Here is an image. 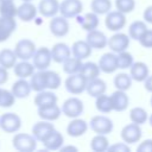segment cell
I'll return each mask as SVG.
<instances>
[{
    "instance_id": "6da1fadb",
    "label": "cell",
    "mask_w": 152,
    "mask_h": 152,
    "mask_svg": "<svg viewBox=\"0 0 152 152\" xmlns=\"http://www.w3.org/2000/svg\"><path fill=\"white\" fill-rule=\"evenodd\" d=\"M37 139L28 133H17L12 139V146L20 152H32L37 148Z\"/></svg>"
},
{
    "instance_id": "7a4b0ae2",
    "label": "cell",
    "mask_w": 152,
    "mask_h": 152,
    "mask_svg": "<svg viewBox=\"0 0 152 152\" xmlns=\"http://www.w3.org/2000/svg\"><path fill=\"white\" fill-rule=\"evenodd\" d=\"M90 129L96 134H110L114 128V124L110 118L106 115H95L89 121Z\"/></svg>"
},
{
    "instance_id": "3957f363",
    "label": "cell",
    "mask_w": 152,
    "mask_h": 152,
    "mask_svg": "<svg viewBox=\"0 0 152 152\" xmlns=\"http://www.w3.org/2000/svg\"><path fill=\"white\" fill-rule=\"evenodd\" d=\"M88 81L78 72V74H72L69 75L65 81H64V87L68 93L71 95H80L83 91H86Z\"/></svg>"
},
{
    "instance_id": "277c9868",
    "label": "cell",
    "mask_w": 152,
    "mask_h": 152,
    "mask_svg": "<svg viewBox=\"0 0 152 152\" xmlns=\"http://www.w3.org/2000/svg\"><path fill=\"white\" fill-rule=\"evenodd\" d=\"M61 108H62V113L65 116L74 119V118H80L83 114L84 104H83L82 100H80L78 97L71 96L63 102Z\"/></svg>"
},
{
    "instance_id": "5b68a950",
    "label": "cell",
    "mask_w": 152,
    "mask_h": 152,
    "mask_svg": "<svg viewBox=\"0 0 152 152\" xmlns=\"http://www.w3.org/2000/svg\"><path fill=\"white\" fill-rule=\"evenodd\" d=\"M36 50H37V48H36L34 42L28 38H23V39L18 40L14 46V52L20 61L32 59Z\"/></svg>"
},
{
    "instance_id": "8992f818",
    "label": "cell",
    "mask_w": 152,
    "mask_h": 152,
    "mask_svg": "<svg viewBox=\"0 0 152 152\" xmlns=\"http://www.w3.org/2000/svg\"><path fill=\"white\" fill-rule=\"evenodd\" d=\"M0 128L5 133H17L21 128V118L13 112L4 113L0 116Z\"/></svg>"
},
{
    "instance_id": "52a82bcc",
    "label": "cell",
    "mask_w": 152,
    "mask_h": 152,
    "mask_svg": "<svg viewBox=\"0 0 152 152\" xmlns=\"http://www.w3.org/2000/svg\"><path fill=\"white\" fill-rule=\"evenodd\" d=\"M126 14L120 11H109L104 17V25L109 31L118 32L126 26Z\"/></svg>"
},
{
    "instance_id": "ba28073f",
    "label": "cell",
    "mask_w": 152,
    "mask_h": 152,
    "mask_svg": "<svg viewBox=\"0 0 152 152\" xmlns=\"http://www.w3.org/2000/svg\"><path fill=\"white\" fill-rule=\"evenodd\" d=\"M131 43V37L128 36V33H124V32H115L112 37L108 38V48L110 49V51L119 53L122 51H126L129 46Z\"/></svg>"
},
{
    "instance_id": "9c48e42d",
    "label": "cell",
    "mask_w": 152,
    "mask_h": 152,
    "mask_svg": "<svg viewBox=\"0 0 152 152\" xmlns=\"http://www.w3.org/2000/svg\"><path fill=\"white\" fill-rule=\"evenodd\" d=\"M120 137H121L122 141L127 142L128 145L135 144V142L140 141V139L142 137V129H141L140 125L131 121V124H127L121 128Z\"/></svg>"
},
{
    "instance_id": "30bf717a",
    "label": "cell",
    "mask_w": 152,
    "mask_h": 152,
    "mask_svg": "<svg viewBox=\"0 0 152 152\" xmlns=\"http://www.w3.org/2000/svg\"><path fill=\"white\" fill-rule=\"evenodd\" d=\"M82 11L83 4L81 0H62V2H59V13L68 19L76 18Z\"/></svg>"
},
{
    "instance_id": "8fae6325",
    "label": "cell",
    "mask_w": 152,
    "mask_h": 152,
    "mask_svg": "<svg viewBox=\"0 0 152 152\" xmlns=\"http://www.w3.org/2000/svg\"><path fill=\"white\" fill-rule=\"evenodd\" d=\"M52 62L51 57V49L46 46H42L36 50L33 57H32V63L37 70H46Z\"/></svg>"
},
{
    "instance_id": "7c38bea8",
    "label": "cell",
    "mask_w": 152,
    "mask_h": 152,
    "mask_svg": "<svg viewBox=\"0 0 152 152\" xmlns=\"http://www.w3.org/2000/svg\"><path fill=\"white\" fill-rule=\"evenodd\" d=\"M49 28H50V32L55 37H65L70 30L68 18H65L63 15L52 17L50 23H49Z\"/></svg>"
},
{
    "instance_id": "4fadbf2b",
    "label": "cell",
    "mask_w": 152,
    "mask_h": 152,
    "mask_svg": "<svg viewBox=\"0 0 152 152\" xmlns=\"http://www.w3.org/2000/svg\"><path fill=\"white\" fill-rule=\"evenodd\" d=\"M86 40L93 49H96V50L104 49L108 45V37L104 34V32H102L97 28L88 31Z\"/></svg>"
},
{
    "instance_id": "5bb4252c",
    "label": "cell",
    "mask_w": 152,
    "mask_h": 152,
    "mask_svg": "<svg viewBox=\"0 0 152 152\" xmlns=\"http://www.w3.org/2000/svg\"><path fill=\"white\" fill-rule=\"evenodd\" d=\"M37 13H38V7H36L32 4V1H23V4L18 6L17 17L24 23H30L36 19Z\"/></svg>"
},
{
    "instance_id": "9a60e30c",
    "label": "cell",
    "mask_w": 152,
    "mask_h": 152,
    "mask_svg": "<svg viewBox=\"0 0 152 152\" xmlns=\"http://www.w3.org/2000/svg\"><path fill=\"white\" fill-rule=\"evenodd\" d=\"M37 114L42 120L56 121L59 119V116L63 113H62V108L57 103H52V104H48V106L37 107Z\"/></svg>"
},
{
    "instance_id": "2e32d148",
    "label": "cell",
    "mask_w": 152,
    "mask_h": 152,
    "mask_svg": "<svg viewBox=\"0 0 152 152\" xmlns=\"http://www.w3.org/2000/svg\"><path fill=\"white\" fill-rule=\"evenodd\" d=\"M99 66L101 72L104 74H113L118 70V62H116V53L110 51L103 53L99 59Z\"/></svg>"
},
{
    "instance_id": "e0dca14e",
    "label": "cell",
    "mask_w": 152,
    "mask_h": 152,
    "mask_svg": "<svg viewBox=\"0 0 152 152\" xmlns=\"http://www.w3.org/2000/svg\"><path fill=\"white\" fill-rule=\"evenodd\" d=\"M88 128H89V124L86 120H83L81 118H74L66 126V133L69 137L78 138V137H82L83 134H86Z\"/></svg>"
},
{
    "instance_id": "ac0fdd59",
    "label": "cell",
    "mask_w": 152,
    "mask_h": 152,
    "mask_svg": "<svg viewBox=\"0 0 152 152\" xmlns=\"http://www.w3.org/2000/svg\"><path fill=\"white\" fill-rule=\"evenodd\" d=\"M55 129V126L52 124V121H48V120H40L38 122H36L32 126V135L38 140V141H43L52 131Z\"/></svg>"
},
{
    "instance_id": "d6986e66",
    "label": "cell",
    "mask_w": 152,
    "mask_h": 152,
    "mask_svg": "<svg viewBox=\"0 0 152 152\" xmlns=\"http://www.w3.org/2000/svg\"><path fill=\"white\" fill-rule=\"evenodd\" d=\"M76 21L77 24L81 26V28H83L84 31H91L99 27L100 24V19H99V14H96L95 12H88L83 15H77L76 17Z\"/></svg>"
},
{
    "instance_id": "ffe728a7",
    "label": "cell",
    "mask_w": 152,
    "mask_h": 152,
    "mask_svg": "<svg viewBox=\"0 0 152 152\" xmlns=\"http://www.w3.org/2000/svg\"><path fill=\"white\" fill-rule=\"evenodd\" d=\"M71 56V48L66 43H56L51 48V57L55 63L62 64L64 61H66Z\"/></svg>"
},
{
    "instance_id": "44dd1931",
    "label": "cell",
    "mask_w": 152,
    "mask_h": 152,
    "mask_svg": "<svg viewBox=\"0 0 152 152\" xmlns=\"http://www.w3.org/2000/svg\"><path fill=\"white\" fill-rule=\"evenodd\" d=\"M42 144L44 145L45 150H49V151H57V150H61V147L64 145V137L63 134L57 131L56 128L42 141Z\"/></svg>"
},
{
    "instance_id": "7402d4cb",
    "label": "cell",
    "mask_w": 152,
    "mask_h": 152,
    "mask_svg": "<svg viewBox=\"0 0 152 152\" xmlns=\"http://www.w3.org/2000/svg\"><path fill=\"white\" fill-rule=\"evenodd\" d=\"M17 30L15 18H7L0 15V43L6 42Z\"/></svg>"
},
{
    "instance_id": "603a6c76",
    "label": "cell",
    "mask_w": 152,
    "mask_h": 152,
    "mask_svg": "<svg viewBox=\"0 0 152 152\" xmlns=\"http://www.w3.org/2000/svg\"><path fill=\"white\" fill-rule=\"evenodd\" d=\"M110 100H112L113 110H115V112H125L128 108L129 97H128V95L126 94L125 90L116 89L114 93H112Z\"/></svg>"
},
{
    "instance_id": "cb8c5ba5",
    "label": "cell",
    "mask_w": 152,
    "mask_h": 152,
    "mask_svg": "<svg viewBox=\"0 0 152 152\" xmlns=\"http://www.w3.org/2000/svg\"><path fill=\"white\" fill-rule=\"evenodd\" d=\"M38 12L45 18H52L59 13L58 0H40L38 4Z\"/></svg>"
},
{
    "instance_id": "d4e9b609",
    "label": "cell",
    "mask_w": 152,
    "mask_h": 152,
    "mask_svg": "<svg viewBox=\"0 0 152 152\" xmlns=\"http://www.w3.org/2000/svg\"><path fill=\"white\" fill-rule=\"evenodd\" d=\"M129 75L133 78V81L137 82H144L148 75H150V69L146 63L144 62H134L132 66L129 68Z\"/></svg>"
},
{
    "instance_id": "484cf974",
    "label": "cell",
    "mask_w": 152,
    "mask_h": 152,
    "mask_svg": "<svg viewBox=\"0 0 152 152\" xmlns=\"http://www.w3.org/2000/svg\"><path fill=\"white\" fill-rule=\"evenodd\" d=\"M91 52H93V48L88 44L87 40H76L71 45V55L82 61L90 57Z\"/></svg>"
},
{
    "instance_id": "4316f807",
    "label": "cell",
    "mask_w": 152,
    "mask_h": 152,
    "mask_svg": "<svg viewBox=\"0 0 152 152\" xmlns=\"http://www.w3.org/2000/svg\"><path fill=\"white\" fill-rule=\"evenodd\" d=\"M11 90L17 99H26L31 94L32 88H31L30 81H27L26 78H18L12 84Z\"/></svg>"
},
{
    "instance_id": "83f0119b",
    "label": "cell",
    "mask_w": 152,
    "mask_h": 152,
    "mask_svg": "<svg viewBox=\"0 0 152 152\" xmlns=\"http://www.w3.org/2000/svg\"><path fill=\"white\" fill-rule=\"evenodd\" d=\"M106 90H107V84L100 77H96V78H93V80L88 81L87 88H86V91L91 97H97V96L104 94Z\"/></svg>"
},
{
    "instance_id": "f1b7e54d",
    "label": "cell",
    "mask_w": 152,
    "mask_h": 152,
    "mask_svg": "<svg viewBox=\"0 0 152 152\" xmlns=\"http://www.w3.org/2000/svg\"><path fill=\"white\" fill-rule=\"evenodd\" d=\"M58 97L57 95L53 93V90L50 89H45L42 91H38L37 95L33 99V102L37 107H42V106H48V104H52V103H57Z\"/></svg>"
},
{
    "instance_id": "f546056e",
    "label": "cell",
    "mask_w": 152,
    "mask_h": 152,
    "mask_svg": "<svg viewBox=\"0 0 152 152\" xmlns=\"http://www.w3.org/2000/svg\"><path fill=\"white\" fill-rule=\"evenodd\" d=\"M36 68L33 65V63H30L28 61H20L18 63H15V65L13 66V71L14 75L18 78H28L33 75Z\"/></svg>"
},
{
    "instance_id": "4dcf8cb0",
    "label": "cell",
    "mask_w": 152,
    "mask_h": 152,
    "mask_svg": "<svg viewBox=\"0 0 152 152\" xmlns=\"http://www.w3.org/2000/svg\"><path fill=\"white\" fill-rule=\"evenodd\" d=\"M30 84H31L32 90L36 91V93L48 89V88H46V76H45V70H38V71H34L33 75L30 77Z\"/></svg>"
},
{
    "instance_id": "1f68e13d",
    "label": "cell",
    "mask_w": 152,
    "mask_h": 152,
    "mask_svg": "<svg viewBox=\"0 0 152 152\" xmlns=\"http://www.w3.org/2000/svg\"><path fill=\"white\" fill-rule=\"evenodd\" d=\"M147 30V23L145 20H134L128 26V36L133 40H138Z\"/></svg>"
},
{
    "instance_id": "d6a6232c",
    "label": "cell",
    "mask_w": 152,
    "mask_h": 152,
    "mask_svg": "<svg viewBox=\"0 0 152 152\" xmlns=\"http://www.w3.org/2000/svg\"><path fill=\"white\" fill-rule=\"evenodd\" d=\"M100 72H101V69L97 63L95 62H86L82 64V68L80 70V74L87 80V81H90L93 78H96L100 76Z\"/></svg>"
},
{
    "instance_id": "836d02e7",
    "label": "cell",
    "mask_w": 152,
    "mask_h": 152,
    "mask_svg": "<svg viewBox=\"0 0 152 152\" xmlns=\"http://www.w3.org/2000/svg\"><path fill=\"white\" fill-rule=\"evenodd\" d=\"M17 55L12 49H2L0 51V65L6 69H13L17 63Z\"/></svg>"
},
{
    "instance_id": "e575fe53",
    "label": "cell",
    "mask_w": 152,
    "mask_h": 152,
    "mask_svg": "<svg viewBox=\"0 0 152 152\" xmlns=\"http://www.w3.org/2000/svg\"><path fill=\"white\" fill-rule=\"evenodd\" d=\"M109 140L106 134H96L90 140V148L94 152H104L108 151Z\"/></svg>"
},
{
    "instance_id": "d590c367",
    "label": "cell",
    "mask_w": 152,
    "mask_h": 152,
    "mask_svg": "<svg viewBox=\"0 0 152 152\" xmlns=\"http://www.w3.org/2000/svg\"><path fill=\"white\" fill-rule=\"evenodd\" d=\"M62 64H63V71L66 75H72V74H78L80 72L83 62H82V59H80L75 56H70Z\"/></svg>"
},
{
    "instance_id": "8d00e7d4",
    "label": "cell",
    "mask_w": 152,
    "mask_h": 152,
    "mask_svg": "<svg viewBox=\"0 0 152 152\" xmlns=\"http://www.w3.org/2000/svg\"><path fill=\"white\" fill-rule=\"evenodd\" d=\"M129 120L138 125H144L148 121V115L145 108L142 107H133L129 109Z\"/></svg>"
},
{
    "instance_id": "74e56055",
    "label": "cell",
    "mask_w": 152,
    "mask_h": 152,
    "mask_svg": "<svg viewBox=\"0 0 152 152\" xmlns=\"http://www.w3.org/2000/svg\"><path fill=\"white\" fill-rule=\"evenodd\" d=\"M95 108L100 113H103V114L110 113L113 110L110 95H106V93H104V94L95 97Z\"/></svg>"
},
{
    "instance_id": "f35d334b",
    "label": "cell",
    "mask_w": 152,
    "mask_h": 152,
    "mask_svg": "<svg viewBox=\"0 0 152 152\" xmlns=\"http://www.w3.org/2000/svg\"><path fill=\"white\" fill-rule=\"evenodd\" d=\"M132 81L133 78L131 77L129 74H126V72H120L118 75H115L114 80H113V83L115 86L116 89L119 90H128L131 87H132Z\"/></svg>"
},
{
    "instance_id": "ab89813d",
    "label": "cell",
    "mask_w": 152,
    "mask_h": 152,
    "mask_svg": "<svg viewBox=\"0 0 152 152\" xmlns=\"http://www.w3.org/2000/svg\"><path fill=\"white\" fill-rule=\"evenodd\" d=\"M90 10L99 15H106L109 11H112V1L110 0H91Z\"/></svg>"
},
{
    "instance_id": "60d3db41",
    "label": "cell",
    "mask_w": 152,
    "mask_h": 152,
    "mask_svg": "<svg viewBox=\"0 0 152 152\" xmlns=\"http://www.w3.org/2000/svg\"><path fill=\"white\" fill-rule=\"evenodd\" d=\"M116 62H118V69L125 70L132 66V64L134 63V58H133V55L126 50L116 53Z\"/></svg>"
},
{
    "instance_id": "b9f144b4",
    "label": "cell",
    "mask_w": 152,
    "mask_h": 152,
    "mask_svg": "<svg viewBox=\"0 0 152 152\" xmlns=\"http://www.w3.org/2000/svg\"><path fill=\"white\" fill-rule=\"evenodd\" d=\"M45 76H46V88L50 90H56L59 88L62 84V78L57 71L53 70H45Z\"/></svg>"
},
{
    "instance_id": "7bdbcfd3",
    "label": "cell",
    "mask_w": 152,
    "mask_h": 152,
    "mask_svg": "<svg viewBox=\"0 0 152 152\" xmlns=\"http://www.w3.org/2000/svg\"><path fill=\"white\" fill-rule=\"evenodd\" d=\"M18 6H15L14 0L10 1H1L0 2V15L7 18H15L17 17Z\"/></svg>"
},
{
    "instance_id": "ee69618b",
    "label": "cell",
    "mask_w": 152,
    "mask_h": 152,
    "mask_svg": "<svg viewBox=\"0 0 152 152\" xmlns=\"http://www.w3.org/2000/svg\"><path fill=\"white\" fill-rule=\"evenodd\" d=\"M15 96L12 93V90L8 89H2L1 90V95H0V107L2 108H10L14 104L15 102Z\"/></svg>"
},
{
    "instance_id": "f6af8a7d",
    "label": "cell",
    "mask_w": 152,
    "mask_h": 152,
    "mask_svg": "<svg viewBox=\"0 0 152 152\" xmlns=\"http://www.w3.org/2000/svg\"><path fill=\"white\" fill-rule=\"evenodd\" d=\"M115 7L125 14L131 13L135 8V0H115Z\"/></svg>"
},
{
    "instance_id": "bcb514c9",
    "label": "cell",
    "mask_w": 152,
    "mask_h": 152,
    "mask_svg": "<svg viewBox=\"0 0 152 152\" xmlns=\"http://www.w3.org/2000/svg\"><path fill=\"white\" fill-rule=\"evenodd\" d=\"M139 43L145 49H152V28H147L139 39Z\"/></svg>"
},
{
    "instance_id": "7dc6e473",
    "label": "cell",
    "mask_w": 152,
    "mask_h": 152,
    "mask_svg": "<svg viewBox=\"0 0 152 152\" xmlns=\"http://www.w3.org/2000/svg\"><path fill=\"white\" fill-rule=\"evenodd\" d=\"M108 151H110V152H129L131 147L125 141H122V142H114L113 145H109Z\"/></svg>"
},
{
    "instance_id": "c3c4849f",
    "label": "cell",
    "mask_w": 152,
    "mask_h": 152,
    "mask_svg": "<svg viewBox=\"0 0 152 152\" xmlns=\"http://www.w3.org/2000/svg\"><path fill=\"white\" fill-rule=\"evenodd\" d=\"M137 151L138 152H152V139H146L141 141L138 145Z\"/></svg>"
},
{
    "instance_id": "681fc988",
    "label": "cell",
    "mask_w": 152,
    "mask_h": 152,
    "mask_svg": "<svg viewBox=\"0 0 152 152\" xmlns=\"http://www.w3.org/2000/svg\"><path fill=\"white\" fill-rule=\"evenodd\" d=\"M142 18H144V20H145L147 24H152V5H151V6H147V7L144 10Z\"/></svg>"
},
{
    "instance_id": "f907efd6",
    "label": "cell",
    "mask_w": 152,
    "mask_h": 152,
    "mask_svg": "<svg viewBox=\"0 0 152 152\" xmlns=\"http://www.w3.org/2000/svg\"><path fill=\"white\" fill-rule=\"evenodd\" d=\"M8 77H10L8 69H6V68H4V66L0 65V86L1 84H5L8 81Z\"/></svg>"
},
{
    "instance_id": "816d5d0a",
    "label": "cell",
    "mask_w": 152,
    "mask_h": 152,
    "mask_svg": "<svg viewBox=\"0 0 152 152\" xmlns=\"http://www.w3.org/2000/svg\"><path fill=\"white\" fill-rule=\"evenodd\" d=\"M144 88L148 93H152V75H148V77L144 81Z\"/></svg>"
},
{
    "instance_id": "f5cc1de1",
    "label": "cell",
    "mask_w": 152,
    "mask_h": 152,
    "mask_svg": "<svg viewBox=\"0 0 152 152\" xmlns=\"http://www.w3.org/2000/svg\"><path fill=\"white\" fill-rule=\"evenodd\" d=\"M61 151H77V147H75V146H72V145H66V146H62L61 147Z\"/></svg>"
},
{
    "instance_id": "db71d44e",
    "label": "cell",
    "mask_w": 152,
    "mask_h": 152,
    "mask_svg": "<svg viewBox=\"0 0 152 152\" xmlns=\"http://www.w3.org/2000/svg\"><path fill=\"white\" fill-rule=\"evenodd\" d=\"M148 125H150V126L152 127V114H151V115L148 116Z\"/></svg>"
},
{
    "instance_id": "11a10c76",
    "label": "cell",
    "mask_w": 152,
    "mask_h": 152,
    "mask_svg": "<svg viewBox=\"0 0 152 152\" xmlns=\"http://www.w3.org/2000/svg\"><path fill=\"white\" fill-rule=\"evenodd\" d=\"M150 104H151V107H152V96H151V99H150Z\"/></svg>"
},
{
    "instance_id": "9f6ffc18",
    "label": "cell",
    "mask_w": 152,
    "mask_h": 152,
    "mask_svg": "<svg viewBox=\"0 0 152 152\" xmlns=\"http://www.w3.org/2000/svg\"><path fill=\"white\" fill-rule=\"evenodd\" d=\"M21 1H32V0H21Z\"/></svg>"
},
{
    "instance_id": "6f0895ef",
    "label": "cell",
    "mask_w": 152,
    "mask_h": 152,
    "mask_svg": "<svg viewBox=\"0 0 152 152\" xmlns=\"http://www.w3.org/2000/svg\"><path fill=\"white\" fill-rule=\"evenodd\" d=\"M1 1H10V0H0V2H1Z\"/></svg>"
},
{
    "instance_id": "680465c9",
    "label": "cell",
    "mask_w": 152,
    "mask_h": 152,
    "mask_svg": "<svg viewBox=\"0 0 152 152\" xmlns=\"http://www.w3.org/2000/svg\"><path fill=\"white\" fill-rule=\"evenodd\" d=\"M1 90H2V88H0V95H1Z\"/></svg>"
}]
</instances>
